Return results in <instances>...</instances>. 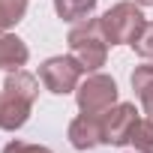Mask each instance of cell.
Instances as JSON below:
<instances>
[{
  "instance_id": "cell-1",
  "label": "cell",
  "mask_w": 153,
  "mask_h": 153,
  "mask_svg": "<svg viewBox=\"0 0 153 153\" xmlns=\"http://www.w3.org/2000/svg\"><path fill=\"white\" fill-rule=\"evenodd\" d=\"M3 108H0V129L6 132H15L27 123L30 111H33V102L39 96V81L33 78L30 72L24 69H12L3 81Z\"/></svg>"
},
{
  "instance_id": "cell-2",
  "label": "cell",
  "mask_w": 153,
  "mask_h": 153,
  "mask_svg": "<svg viewBox=\"0 0 153 153\" xmlns=\"http://www.w3.org/2000/svg\"><path fill=\"white\" fill-rule=\"evenodd\" d=\"M69 54L84 66V72H96L99 66H105V57H108V39H105V30H102V21L99 18H84L78 21L69 36Z\"/></svg>"
},
{
  "instance_id": "cell-3",
  "label": "cell",
  "mask_w": 153,
  "mask_h": 153,
  "mask_svg": "<svg viewBox=\"0 0 153 153\" xmlns=\"http://www.w3.org/2000/svg\"><path fill=\"white\" fill-rule=\"evenodd\" d=\"M99 21H102L108 45H132L141 36L144 24H147L135 0H132V3H129V0H126V3H114Z\"/></svg>"
},
{
  "instance_id": "cell-4",
  "label": "cell",
  "mask_w": 153,
  "mask_h": 153,
  "mask_svg": "<svg viewBox=\"0 0 153 153\" xmlns=\"http://www.w3.org/2000/svg\"><path fill=\"white\" fill-rule=\"evenodd\" d=\"M81 75H87V72H84V66L75 60L72 54L69 57H63V54L60 57H48L39 66V81L45 84L48 93H57V96H66L72 90H78Z\"/></svg>"
},
{
  "instance_id": "cell-5",
  "label": "cell",
  "mask_w": 153,
  "mask_h": 153,
  "mask_svg": "<svg viewBox=\"0 0 153 153\" xmlns=\"http://www.w3.org/2000/svg\"><path fill=\"white\" fill-rule=\"evenodd\" d=\"M75 99H78V108L84 114H102L111 105H117V84L111 75L102 72H90L87 78L78 84L75 90Z\"/></svg>"
},
{
  "instance_id": "cell-6",
  "label": "cell",
  "mask_w": 153,
  "mask_h": 153,
  "mask_svg": "<svg viewBox=\"0 0 153 153\" xmlns=\"http://www.w3.org/2000/svg\"><path fill=\"white\" fill-rule=\"evenodd\" d=\"M135 123H138V111L132 102L111 105L108 111H102V144H111V147L126 144Z\"/></svg>"
},
{
  "instance_id": "cell-7",
  "label": "cell",
  "mask_w": 153,
  "mask_h": 153,
  "mask_svg": "<svg viewBox=\"0 0 153 153\" xmlns=\"http://www.w3.org/2000/svg\"><path fill=\"white\" fill-rule=\"evenodd\" d=\"M69 144L75 150H93L102 144V114H78L69 123Z\"/></svg>"
},
{
  "instance_id": "cell-8",
  "label": "cell",
  "mask_w": 153,
  "mask_h": 153,
  "mask_svg": "<svg viewBox=\"0 0 153 153\" xmlns=\"http://www.w3.org/2000/svg\"><path fill=\"white\" fill-rule=\"evenodd\" d=\"M30 60V48L24 45V39H18L15 33H0V69H21L24 63Z\"/></svg>"
},
{
  "instance_id": "cell-9",
  "label": "cell",
  "mask_w": 153,
  "mask_h": 153,
  "mask_svg": "<svg viewBox=\"0 0 153 153\" xmlns=\"http://www.w3.org/2000/svg\"><path fill=\"white\" fill-rule=\"evenodd\" d=\"M132 90L141 99L144 114L153 120V63H144V66H138L132 72Z\"/></svg>"
},
{
  "instance_id": "cell-10",
  "label": "cell",
  "mask_w": 153,
  "mask_h": 153,
  "mask_svg": "<svg viewBox=\"0 0 153 153\" xmlns=\"http://www.w3.org/2000/svg\"><path fill=\"white\" fill-rule=\"evenodd\" d=\"M93 9H96V0H54V12L66 24H78V21L90 18Z\"/></svg>"
},
{
  "instance_id": "cell-11",
  "label": "cell",
  "mask_w": 153,
  "mask_h": 153,
  "mask_svg": "<svg viewBox=\"0 0 153 153\" xmlns=\"http://www.w3.org/2000/svg\"><path fill=\"white\" fill-rule=\"evenodd\" d=\"M126 144H132L135 153H153V120L150 117H144V120L138 117V123L132 126Z\"/></svg>"
},
{
  "instance_id": "cell-12",
  "label": "cell",
  "mask_w": 153,
  "mask_h": 153,
  "mask_svg": "<svg viewBox=\"0 0 153 153\" xmlns=\"http://www.w3.org/2000/svg\"><path fill=\"white\" fill-rule=\"evenodd\" d=\"M132 48H135V54H138V57L153 60V21H147V24H144V30H141V36L132 42Z\"/></svg>"
},
{
  "instance_id": "cell-13",
  "label": "cell",
  "mask_w": 153,
  "mask_h": 153,
  "mask_svg": "<svg viewBox=\"0 0 153 153\" xmlns=\"http://www.w3.org/2000/svg\"><path fill=\"white\" fill-rule=\"evenodd\" d=\"M3 153H51L48 147H42V144H27V141H9L6 147H3Z\"/></svg>"
},
{
  "instance_id": "cell-14",
  "label": "cell",
  "mask_w": 153,
  "mask_h": 153,
  "mask_svg": "<svg viewBox=\"0 0 153 153\" xmlns=\"http://www.w3.org/2000/svg\"><path fill=\"white\" fill-rule=\"evenodd\" d=\"M9 27H12V18H9V12H6V6H3V0H0V33L9 30Z\"/></svg>"
},
{
  "instance_id": "cell-15",
  "label": "cell",
  "mask_w": 153,
  "mask_h": 153,
  "mask_svg": "<svg viewBox=\"0 0 153 153\" xmlns=\"http://www.w3.org/2000/svg\"><path fill=\"white\" fill-rule=\"evenodd\" d=\"M135 3H138V6H150V3H153V0H135Z\"/></svg>"
},
{
  "instance_id": "cell-16",
  "label": "cell",
  "mask_w": 153,
  "mask_h": 153,
  "mask_svg": "<svg viewBox=\"0 0 153 153\" xmlns=\"http://www.w3.org/2000/svg\"><path fill=\"white\" fill-rule=\"evenodd\" d=\"M0 108H3V96H0Z\"/></svg>"
},
{
  "instance_id": "cell-17",
  "label": "cell",
  "mask_w": 153,
  "mask_h": 153,
  "mask_svg": "<svg viewBox=\"0 0 153 153\" xmlns=\"http://www.w3.org/2000/svg\"><path fill=\"white\" fill-rule=\"evenodd\" d=\"M129 153H135V150H129Z\"/></svg>"
}]
</instances>
